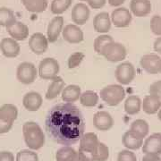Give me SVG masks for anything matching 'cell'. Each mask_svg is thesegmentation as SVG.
<instances>
[{"instance_id":"cell-1","label":"cell","mask_w":161,"mask_h":161,"mask_svg":"<svg viewBox=\"0 0 161 161\" xmlns=\"http://www.w3.org/2000/svg\"><path fill=\"white\" fill-rule=\"evenodd\" d=\"M47 135L64 146L77 143L85 131V120L81 111L73 103H60L47 112L45 120Z\"/></svg>"},{"instance_id":"cell-2","label":"cell","mask_w":161,"mask_h":161,"mask_svg":"<svg viewBox=\"0 0 161 161\" xmlns=\"http://www.w3.org/2000/svg\"><path fill=\"white\" fill-rule=\"evenodd\" d=\"M24 142L31 150H38L45 144V135L41 127L35 122H26L23 126Z\"/></svg>"},{"instance_id":"cell-3","label":"cell","mask_w":161,"mask_h":161,"mask_svg":"<svg viewBox=\"0 0 161 161\" xmlns=\"http://www.w3.org/2000/svg\"><path fill=\"white\" fill-rule=\"evenodd\" d=\"M100 98L110 107H115L125 98V91L122 85L111 84L104 87L99 92Z\"/></svg>"},{"instance_id":"cell-4","label":"cell","mask_w":161,"mask_h":161,"mask_svg":"<svg viewBox=\"0 0 161 161\" xmlns=\"http://www.w3.org/2000/svg\"><path fill=\"white\" fill-rule=\"evenodd\" d=\"M60 65L57 59L46 58L41 60L39 65V75L44 80H53L58 76Z\"/></svg>"},{"instance_id":"cell-5","label":"cell","mask_w":161,"mask_h":161,"mask_svg":"<svg viewBox=\"0 0 161 161\" xmlns=\"http://www.w3.org/2000/svg\"><path fill=\"white\" fill-rule=\"evenodd\" d=\"M102 56L108 61L110 62H121L125 59L127 56V51L125 47L119 42L113 41L110 44L107 45L102 52Z\"/></svg>"},{"instance_id":"cell-6","label":"cell","mask_w":161,"mask_h":161,"mask_svg":"<svg viewBox=\"0 0 161 161\" xmlns=\"http://www.w3.org/2000/svg\"><path fill=\"white\" fill-rule=\"evenodd\" d=\"M38 76V71L34 64L31 62H23L18 65L16 78L23 84H31Z\"/></svg>"},{"instance_id":"cell-7","label":"cell","mask_w":161,"mask_h":161,"mask_svg":"<svg viewBox=\"0 0 161 161\" xmlns=\"http://www.w3.org/2000/svg\"><path fill=\"white\" fill-rule=\"evenodd\" d=\"M136 70L134 65L130 62H123L116 66L115 79L121 85H128L134 80Z\"/></svg>"},{"instance_id":"cell-8","label":"cell","mask_w":161,"mask_h":161,"mask_svg":"<svg viewBox=\"0 0 161 161\" xmlns=\"http://www.w3.org/2000/svg\"><path fill=\"white\" fill-rule=\"evenodd\" d=\"M111 23L117 28H125L132 23V13L125 7H118L111 14Z\"/></svg>"},{"instance_id":"cell-9","label":"cell","mask_w":161,"mask_h":161,"mask_svg":"<svg viewBox=\"0 0 161 161\" xmlns=\"http://www.w3.org/2000/svg\"><path fill=\"white\" fill-rule=\"evenodd\" d=\"M161 58L156 54H148L144 55L141 58V66L142 68L150 75L159 74V66H160Z\"/></svg>"},{"instance_id":"cell-10","label":"cell","mask_w":161,"mask_h":161,"mask_svg":"<svg viewBox=\"0 0 161 161\" xmlns=\"http://www.w3.org/2000/svg\"><path fill=\"white\" fill-rule=\"evenodd\" d=\"M29 47L31 50L36 55H43L48 47L47 38L40 32L33 33L30 38Z\"/></svg>"},{"instance_id":"cell-11","label":"cell","mask_w":161,"mask_h":161,"mask_svg":"<svg viewBox=\"0 0 161 161\" xmlns=\"http://www.w3.org/2000/svg\"><path fill=\"white\" fill-rule=\"evenodd\" d=\"M64 40L71 44L80 43L84 40L83 32L80 27L76 24H68L64 26L62 31Z\"/></svg>"},{"instance_id":"cell-12","label":"cell","mask_w":161,"mask_h":161,"mask_svg":"<svg viewBox=\"0 0 161 161\" xmlns=\"http://www.w3.org/2000/svg\"><path fill=\"white\" fill-rule=\"evenodd\" d=\"M6 28V31L8 34L11 36L12 39L15 40L16 41H22L26 40L29 36V28L25 23L15 21L10 25H8Z\"/></svg>"},{"instance_id":"cell-13","label":"cell","mask_w":161,"mask_h":161,"mask_svg":"<svg viewBox=\"0 0 161 161\" xmlns=\"http://www.w3.org/2000/svg\"><path fill=\"white\" fill-rule=\"evenodd\" d=\"M93 125L99 131L106 132L113 127L114 119L108 112L98 111L93 116Z\"/></svg>"},{"instance_id":"cell-14","label":"cell","mask_w":161,"mask_h":161,"mask_svg":"<svg viewBox=\"0 0 161 161\" xmlns=\"http://www.w3.org/2000/svg\"><path fill=\"white\" fill-rule=\"evenodd\" d=\"M0 51L6 58H16L21 52V47L15 40L12 38H5L1 40Z\"/></svg>"},{"instance_id":"cell-15","label":"cell","mask_w":161,"mask_h":161,"mask_svg":"<svg viewBox=\"0 0 161 161\" xmlns=\"http://www.w3.org/2000/svg\"><path fill=\"white\" fill-rule=\"evenodd\" d=\"M64 28V17L63 16H56L52 19L50 23L47 25V38L48 42L54 43L58 40L60 33L62 32Z\"/></svg>"},{"instance_id":"cell-16","label":"cell","mask_w":161,"mask_h":161,"mask_svg":"<svg viewBox=\"0 0 161 161\" xmlns=\"http://www.w3.org/2000/svg\"><path fill=\"white\" fill-rule=\"evenodd\" d=\"M90 9L89 6H86L83 3H79L76 4L74 8L72 9V21L78 26L83 25L88 22L90 18Z\"/></svg>"},{"instance_id":"cell-17","label":"cell","mask_w":161,"mask_h":161,"mask_svg":"<svg viewBox=\"0 0 161 161\" xmlns=\"http://www.w3.org/2000/svg\"><path fill=\"white\" fill-rule=\"evenodd\" d=\"M142 152L145 154H161V133H153L142 144Z\"/></svg>"},{"instance_id":"cell-18","label":"cell","mask_w":161,"mask_h":161,"mask_svg":"<svg viewBox=\"0 0 161 161\" xmlns=\"http://www.w3.org/2000/svg\"><path fill=\"white\" fill-rule=\"evenodd\" d=\"M151 2L150 0H132L130 3V9L136 17H145L151 12Z\"/></svg>"},{"instance_id":"cell-19","label":"cell","mask_w":161,"mask_h":161,"mask_svg":"<svg viewBox=\"0 0 161 161\" xmlns=\"http://www.w3.org/2000/svg\"><path fill=\"white\" fill-rule=\"evenodd\" d=\"M111 19L107 12H101L93 19V28L98 33H107L111 29Z\"/></svg>"},{"instance_id":"cell-20","label":"cell","mask_w":161,"mask_h":161,"mask_svg":"<svg viewBox=\"0 0 161 161\" xmlns=\"http://www.w3.org/2000/svg\"><path fill=\"white\" fill-rule=\"evenodd\" d=\"M42 103H43L42 96L39 92H31L26 93L23 96V107L28 111H31V112L38 111L42 106Z\"/></svg>"},{"instance_id":"cell-21","label":"cell","mask_w":161,"mask_h":161,"mask_svg":"<svg viewBox=\"0 0 161 161\" xmlns=\"http://www.w3.org/2000/svg\"><path fill=\"white\" fill-rule=\"evenodd\" d=\"M123 144L128 150H136L142 147L143 137L133 131H127L123 136Z\"/></svg>"},{"instance_id":"cell-22","label":"cell","mask_w":161,"mask_h":161,"mask_svg":"<svg viewBox=\"0 0 161 161\" xmlns=\"http://www.w3.org/2000/svg\"><path fill=\"white\" fill-rule=\"evenodd\" d=\"M142 108L148 115H154L161 108V99L154 95H147L142 101Z\"/></svg>"},{"instance_id":"cell-23","label":"cell","mask_w":161,"mask_h":161,"mask_svg":"<svg viewBox=\"0 0 161 161\" xmlns=\"http://www.w3.org/2000/svg\"><path fill=\"white\" fill-rule=\"evenodd\" d=\"M51 83L49 84L48 89L46 92V98L48 100H52L58 98V96L62 93L64 88V80L62 77L57 76L51 80Z\"/></svg>"},{"instance_id":"cell-24","label":"cell","mask_w":161,"mask_h":161,"mask_svg":"<svg viewBox=\"0 0 161 161\" xmlns=\"http://www.w3.org/2000/svg\"><path fill=\"white\" fill-rule=\"evenodd\" d=\"M81 94V90L78 85H68L64 87L63 92L61 93L62 99L66 103H74L80 98Z\"/></svg>"},{"instance_id":"cell-25","label":"cell","mask_w":161,"mask_h":161,"mask_svg":"<svg viewBox=\"0 0 161 161\" xmlns=\"http://www.w3.org/2000/svg\"><path fill=\"white\" fill-rule=\"evenodd\" d=\"M18 108L14 104H4L0 108V119L13 123L17 119Z\"/></svg>"},{"instance_id":"cell-26","label":"cell","mask_w":161,"mask_h":161,"mask_svg":"<svg viewBox=\"0 0 161 161\" xmlns=\"http://www.w3.org/2000/svg\"><path fill=\"white\" fill-rule=\"evenodd\" d=\"M142 109V99L136 95H131L125 99V111L126 114L133 115L138 114Z\"/></svg>"},{"instance_id":"cell-27","label":"cell","mask_w":161,"mask_h":161,"mask_svg":"<svg viewBox=\"0 0 161 161\" xmlns=\"http://www.w3.org/2000/svg\"><path fill=\"white\" fill-rule=\"evenodd\" d=\"M98 143V136L94 132H86L80 139V149L93 151Z\"/></svg>"},{"instance_id":"cell-28","label":"cell","mask_w":161,"mask_h":161,"mask_svg":"<svg viewBox=\"0 0 161 161\" xmlns=\"http://www.w3.org/2000/svg\"><path fill=\"white\" fill-rule=\"evenodd\" d=\"M27 11L31 13H42L47 8V0H21Z\"/></svg>"},{"instance_id":"cell-29","label":"cell","mask_w":161,"mask_h":161,"mask_svg":"<svg viewBox=\"0 0 161 161\" xmlns=\"http://www.w3.org/2000/svg\"><path fill=\"white\" fill-rule=\"evenodd\" d=\"M79 99L82 106L92 108V107H95L98 104L99 96L93 91H86L80 94Z\"/></svg>"},{"instance_id":"cell-30","label":"cell","mask_w":161,"mask_h":161,"mask_svg":"<svg viewBox=\"0 0 161 161\" xmlns=\"http://www.w3.org/2000/svg\"><path fill=\"white\" fill-rule=\"evenodd\" d=\"M93 158L95 161H107L109 158V149L103 142H98L97 146L93 150Z\"/></svg>"},{"instance_id":"cell-31","label":"cell","mask_w":161,"mask_h":161,"mask_svg":"<svg viewBox=\"0 0 161 161\" xmlns=\"http://www.w3.org/2000/svg\"><path fill=\"white\" fill-rule=\"evenodd\" d=\"M113 41H114V40H113V38L110 35H99L94 40V45H93L94 50H95V52L97 54L102 56V52H103L104 48L106 47L107 45H108V44H110Z\"/></svg>"},{"instance_id":"cell-32","label":"cell","mask_w":161,"mask_h":161,"mask_svg":"<svg viewBox=\"0 0 161 161\" xmlns=\"http://www.w3.org/2000/svg\"><path fill=\"white\" fill-rule=\"evenodd\" d=\"M130 130L137 132L141 136L145 138L149 133L150 125L147 121L143 120V119H137V120H134L132 122L131 127H130Z\"/></svg>"},{"instance_id":"cell-33","label":"cell","mask_w":161,"mask_h":161,"mask_svg":"<svg viewBox=\"0 0 161 161\" xmlns=\"http://www.w3.org/2000/svg\"><path fill=\"white\" fill-rule=\"evenodd\" d=\"M16 21L14 13L7 7H0V26L7 27Z\"/></svg>"},{"instance_id":"cell-34","label":"cell","mask_w":161,"mask_h":161,"mask_svg":"<svg viewBox=\"0 0 161 161\" xmlns=\"http://www.w3.org/2000/svg\"><path fill=\"white\" fill-rule=\"evenodd\" d=\"M73 0H53L50 6V10L54 14H62L69 8Z\"/></svg>"},{"instance_id":"cell-35","label":"cell","mask_w":161,"mask_h":161,"mask_svg":"<svg viewBox=\"0 0 161 161\" xmlns=\"http://www.w3.org/2000/svg\"><path fill=\"white\" fill-rule=\"evenodd\" d=\"M77 155L76 150L71 146H64L56 153L57 161H68Z\"/></svg>"},{"instance_id":"cell-36","label":"cell","mask_w":161,"mask_h":161,"mask_svg":"<svg viewBox=\"0 0 161 161\" xmlns=\"http://www.w3.org/2000/svg\"><path fill=\"white\" fill-rule=\"evenodd\" d=\"M15 161H39V156L32 150H23L17 153Z\"/></svg>"},{"instance_id":"cell-37","label":"cell","mask_w":161,"mask_h":161,"mask_svg":"<svg viewBox=\"0 0 161 161\" xmlns=\"http://www.w3.org/2000/svg\"><path fill=\"white\" fill-rule=\"evenodd\" d=\"M84 58H85V55L81 52H75L74 54H72L68 58V67L70 69L76 68L77 66L80 65Z\"/></svg>"},{"instance_id":"cell-38","label":"cell","mask_w":161,"mask_h":161,"mask_svg":"<svg viewBox=\"0 0 161 161\" xmlns=\"http://www.w3.org/2000/svg\"><path fill=\"white\" fill-rule=\"evenodd\" d=\"M150 29L153 34L161 36V16L154 15L150 20Z\"/></svg>"},{"instance_id":"cell-39","label":"cell","mask_w":161,"mask_h":161,"mask_svg":"<svg viewBox=\"0 0 161 161\" xmlns=\"http://www.w3.org/2000/svg\"><path fill=\"white\" fill-rule=\"evenodd\" d=\"M117 161H137V157L131 150H125L118 153Z\"/></svg>"},{"instance_id":"cell-40","label":"cell","mask_w":161,"mask_h":161,"mask_svg":"<svg viewBox=\"0 0 161 161\" xmlns=\"http://www.w3.org/2000/svg\"><path fill=\"white\" fill-rule=\"evenodd\" d=\"M149 93L161 99V80L153 82L149 88Z\"/></svg>"},{"instance_id":"cell-41","label":"cell","mask_w":161,"mask_h":161,"mask_svg":"<svg viewBox=\"0 0 161 161\" xmlns=\"http://www.w3.org/2000/svg\"><path fill=\"white\" fill-rule=\"evenodd\" d=\"M77 154L79 156L80 161H95L94 158H93V152L92 151L82 150V149L79 148Z\"/></svg>"},{"instance_id":"cell-42","label":"cell","mask_w":161,"mask_h":161,"mask_svg":"<svg viewBox=\"0 0 161 161\" xmlns=\"http://www.w3.org/2000/svg\"><path fill=\"white\" fill-rule=\"evenodd\" d=\"M13 125H14L13 123L0 119V134L9 132L13 127Z\"/></svg>"},{"instance_id":"cell-43","label":"cell","mask_w":161,"mask_h":161,"mask_svg":"<svg viewBox=\"0 0 161 161\" xmlns=\"http://www.w3.org/2000/svg\"><path fill=\"white\" fill-rule=\"evenodd\" d=\"M87 2L93 9H100L106 5L107 0H87Z\"/></svg>"},{"instance_id":"cell-44","label":"cell","mask_w":161,"mask_h":161,"mask_svg":"<svg viewBox=\"0 0 161 161\" xmlns=\"http://www.w3.org/2000/svg\"><path fill=\"white\" fill-rule=\"evenodd\" d=\"M0 161H14V156L10 151H1Z\"/></svg>"},{"instance_id":"cell-45","label":"cell","mask_w":161,"mask_h":161,"mask_svg":"<svg viewBox=\"0 0 161 161\" xmlns=\"http://www.w3.org/2000/svg\"><path fill=\"white\" fill-rule=\"evenodd\" d=\"M142 161H161V158L158 154H145Z\"/></svg>"},{"instance_id":"cell-46","label":"cell","mask_w":161,"mask_h":161,"mask_svg":"<svg viewBox=\"0 0 161 161\" xmlns=\"http://www.w3.org/2000/svg\"><path fill=\"white\" fill-rule=\"evenodd\" d=\"M153 47H154L155 52L161 55V36L156 39V40L154 41V44H153Z\"/></svg>"},{"instance_id":"cell-47","label":"cell","mask_w":161,"mask_h":161,"mask_svg":"<svg viewBox=\"0 0 161 161\" xmlns=\"http://www.w3.org/2000/svg\"><path fill=\"white\" fill-rule=\"evenodd\" d=\"M125 0H108V4L111 6H120L125 3Z\"/></svg>"},{"instance_id":"cell-48","label":"cell","mask_w":161,"mask_h":161,"mask_svg":"<svg viewBox=\"0 0 161 161\" xmlns=\"http://www.w3.org/2000/svg\"><path fill=\"white\" fill-rule=\"evenodd\" d=\"M68 161H80V158H79V156H78V154L75 156V157H74L73 158H71V159H69Z\"/></svg>"},{"instance_id":"cell-49","label":"cell","mask_w":161,"mask_h":161,"mask_svg":"<svg viewBox=\"0 0 161 161\" xmlns=\"http://www.w3.org/2000/svg\"><path fill=\"white\" fill-rule=\"evenodd\" d=\"M158 119L161 121V108L158 110Z\"/></svg>"},{"instance_id":"cell-50","label":"cell","mask_w":161,"mask_h":161,"mask_svg":"<svg viewBox=\"0 0 161 161\" xmlns=\"http://www.w3.org/2000/svg\"><path fill=\"white\" fill-rule=\"evenodd\" d=\"M159 74H161V62H160V66H159Z\"/></svg>"},{"instance_id":"cell-51","label":"cell","mask_w":161,"mask_h":161,"mask_svg":"<svg viewBox=\"0 0 161 161\" xmlns=\"http://www.w3.org/2000/svg\"><path fill=\"white\" fill-rule=\"evenodd\" d=\"M80 1H87V0H80Z\"/></svg>"},{"instance_id":"cell-52","label":"cell","mask_w":161,"mask_h":161,"mask_svg":"<svg viewBox=\"0 0 161 161\" xmlns=\"http://www.w3.org/2000/svg\"><path fill=\"white\" fill-rule=\"evenodd\" d=\"M0 53H1V51H0Z\"/></svg>"}]
</instances>
